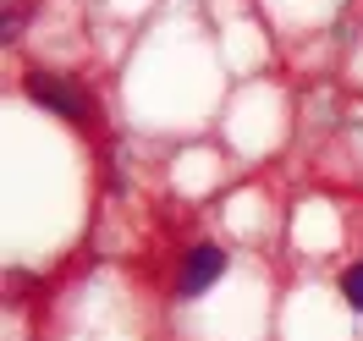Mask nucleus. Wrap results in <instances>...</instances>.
Returning a JSON list of instances; mask_svg holds the SVG:
<instances>
[{
	"label": "nucleus",
	"instance_id": "obj_3",
	"mask_svg": "<svg viewBox=\"0 0 363 341\" xmlns=\"http://www.w3.org/2000/svg\"><path fill=\"white\" fill-rule=\"evenodd\" d=\"M341 292H347V303H352V308H363V264H352V270H347Z\"/></svg>",
	"mask_w": 363,
	"mask_h": 341
},
{
	"label": "nucleus",
	"instance_id": "obj_2",
	"mask_svg": "<svg viewBox=\"0 0 363 341\" xmlns=\"http://www.w3.org/2000/svg\"><path fill=\"white\" fill-rule=\"evenodd\" d=\"M220 270H226V253H220V248H209V242H204V248H193V253H187V264H182L177 292H182V297H199V292H204V286H209V281H215Z\"/></svg>",
	"mask_w": 363,
	"mask_h": 341
},
{
	"label": "nucleus",
	"instance_id": "obj_1",
	"mask_svg": "<svg viewBox=\"0 0 363 341\" xmlns=\"http://www.w3.org/2000/svg\"><path fill=\"white\" fill-rule=\"evenodd\" d=\"M28 94H33V99H39V105H50V111H61V116H72V121H89V99H83V94H77V89H67V83H61V77H55V83H50L45 72H39V77H28Z\"/></svg>",
	"mask_w": 363,
	"mask_h": 341
}]
</instances>
